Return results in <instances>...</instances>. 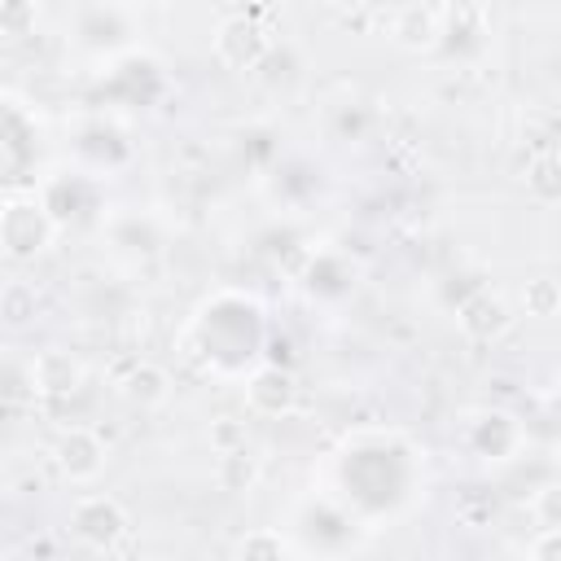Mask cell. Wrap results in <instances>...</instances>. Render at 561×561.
<instances>
[{
    "instance_id": "1",
    "label": "cell",
    "mask_w": 561,
    "mask_h": 561,
    "mask_svg": "<svg viewBox=\"0 0 561 561\" xmlns=\"http://www.w3.org/2000/svg\"><path fill=\"white\" fill-rule=\"evenodd\" d=\"M53 237H57V219L35 193H9L0 202V245L9 263H31L53 245Z\"/></svg>"
},
{
    "instance_id": "2",
    "label": "cell",
    "mask_w": 561,
    "mask_h": 561,
    "mask_svg": "<svg viewBox=\"0 0 561 561\" xmlns=\"http://www.w3.org/2000/svg\"><path fill=\"white\" fill-rule=\"evenodd\" d=\"M70 535H75L83 548H92V552H101V557H114V552L127 543V535H131V517H127V508H123L114 495L83 491V495H75V504H70Z\"/></svg>"
},
{
    "instance_id": "3",
    "label": "cell",
    "mask_w": 561,
    "mask_h": 561,
    "mask_svg": "<svg viewBox=\"0 0 561 561\" xmlns=\"http://www.w3.org/2000/svg\"><path fill=\"white\" fill-rule=\"evenodd\" d=\"M263 9H232L224 13V22L215 26V57L232 70H254L267 48H272V31L263 26Z\"/></svg>"
},
{
    "instance_id": "4",
    "label": "cell",
    "mask_w": 561,
    "mask_h": 561,
    "mask_svg": "<svg viewBox=\"0 0 561 561\" xmlns=\"http://www.w3.org/2000/svg\"><path fill=\"white\" fill-rule=\"evenodd\" d=\"M53 465H57V473H61L70 486L96 482L101 469H105V443H101V434L88 430V425L61 430V434L53 438Z\"/></svg>"
},
{
    "instance_id": "5",
    "label": "cell",
    "mask_w": 561,
    "mask_h": 561,
    "mask_svg": "<svg viewBox=\"0 0 561 561\" xmlns=\"http://www.w3.org/2000/svg\"><path fill=\"white\" fill-rule=\"evenodd\" d=\"M460 430H465V443L473 447V456H482V460H508L522 447V425L504 408H473V412H465Z\"/></svg>"
},
{
    "instance_id": "6",
    "label": "cell",
    "mask_w": 561,
    "mask_h": 561,
    "mask_svg": "<svg viewBox=\"0 0 561 561\" xmlns=\"http://www.w3.org/2000/svg\"><path fill=\"white\" fill-rule=\"evenodd\" d=\"M443 22H447V9L438 4H394L386 13V35L403 53H430L443 39Z\"/></svg>"
},
{
    "instance_id": "7",
    "label": "cell",
    "mask_w": 561,
    "mask_h": 561,
    "mask_svg": "<svg viewBox=\"0 0 561 561\" xmlns=\"http://www.w3.org/2000/svg\"><path fill=\"white\" fill-rule=\"evenodd\" d=\"M294 403H298V381H294L289 368L259 364L245 377V408L254 416H285V412H294Z\"/></svg>"
},
{
    "instance_id": "8",
    "label": "cell",
    "mask_w": 561,
    "mask_h": 561,
    "mask_svg": "<svg viewBox=\"0 0 561 561\" xmlns=\"http://www.w3.org/2000/svg\"><path fill=\"white\" fill-rule=\"evenodd\" d=\"M513 320H517V316H513L508 298H500V294H491V289H478V294L465 298L460 311H456L460 333L473 337V342H500V337L513 329Z\"/></svg>"
},
{
    "instance_id": "9",
    "label": "cell",
    "mask_w": 561,
    "mask_h": 561,
    "mask_svg": "<svg viewBox=\"0 0 561 561\" xmlns=\"http://www.w3.org/2000/svg\"><path fill=\"white\" fill-rule=\"evenodd\" d=\"M31 381H35V394L39 399H70L83 386V364L70 351L48 346V351H35L31 355Z\"/></svg>"
},
{
    "instance_id": "10",
    "label": "cell",
    "mask_w": 561,
    "mask_h": 561,
    "mask_svg": "<svg viewBox=\"0 0 561 561\" xmlns=\"http://www.w3.org/2000/svg\"><path fill=\"white\" fill-rule=\"evenodd\" d=\"M118 394L140 412L162 408L171 399V373L162 364H153V359H131V368L118 377Z\"/></svg>"
},
{
    "instance_id": "11",
    "label": "cell",
    "mask_w": 561,
    "mask_h": 561,
    "mask_svg": "<svg viewBox=\"0 0 561 561\" xmlns=\"http://www.w3.org/2000/svg\"><path fill=\"white\" fill-rule=\"evenodd\" d=\"M259 478H263V460H259L250 447H237V451L215 456V486H219V491L245 495V491H254Z\"/></svg>"
},
{
    "instance_id": "12",
    "label": "cell",
    "mask_w": 561,
    "mask_h": 561,
    "mask_svg": "<svg viewBox=\"0 0 561 561\" xmlns=\"http://www.w3.org/2000/svg\"><path fill=\"white\" fill-rule=\"evenodd\" d=\"M228 561H289V543H285L280 530H272V526H254V530L237 535Z\"/></svg>"
},
{
    "instance_id": "13",
    "label": "cell",
    "mask_w": 561,
    "mask_h": 561,
    "mask_svg": "<svg viewBox=\"0 0 561 561\" xmlns=\"http://www.w3.org/2000/svg\"><path fill=\"white\" fill-rule=\"evenodd\" d=\"M517 302L530 320H552L561 311V280L552 276H530L522 289H517Z\"/></svg>"
},
{
    "instance_id": "14",
    "label": "cell",
    "mask_w": 561,
    "mask_h": 561,
    "mask_svg": "<svg viewBox=\"0 0 561 561\" xmlns=\"http://www.w3.org/2000/svg\"><path fill=\"white\" fill-rule=\"evenodd\" d=\"M522 180H526V193H530L535 202H543V206L561 202V158H557V153L530 158V167H526Z\"/></svg>"
},
{
    "instance_id": "15",
    "label": "cell",
    "mask_w": 561,
    "mask_h": 561,
    "mask_svg": "<svg viewBox=\"0 0 561 561\" xmlns=\"http://www.w3.org/2000/svg\"><path fill=\"white\" fill-rule=\"evenodd\" d=\"M0 311H4L9 324H22L26 316H35V289L22 285V280H9L4 294H0Z\"/></svg>"
},
{
    "instance_id": "16",
    "label": "cell",
    "mask_w": 561,
    "mask_h": 561,
    "mask_svg": "<svg viewBox=\"0 0 561 561\" xmlns=\"http://www.w3.org/2000/svg\"><path fill=\"white\" fill-rule=\"evenodd\" d=\"M206 438H210V451H215V456H224V451L245 447V425H241V421H232V416H219V421H210Z\"/></svg>"
},
{
    "instance_id": "17",
    "label": "cell",
    "mask_w": 561,
    "mask_h": 561,
    "mask_svg": "<svg viewBox=\"0 0 561 561\" xmlns=\"http://www.w3.org/2000/svg\"><path fill=\"white\" fill-rule=\"evenodd\" d=\"M530 513H535V522H539L543 530H552V526H561V482H557V486H543V491L535 495V504H530Z\"/></svg>"
},
{
    "instance_id": "18",
    "label": "cell",
    "mask_w": 561,
    "mask_h": 561,
    "mask_svg": "<svg viewBox=\"0 0 561 561\" xmlns=\"http://www.w3.org/2000/svg\"><path fill=\"white\" fill-rule=\"evenodd\" d=\"M530 561H561V526H552V530H539L535 539H530V552H526Z\"/></svg>"
},
{
    "instance_id": "19",
    "label": "cell",
    "mask_w": 561,
    "mask_h": 561,
    "mask_svg": "<svg viewBox=\"0 0 561 561\" xmlns=\"http://www.w3.org/2000/svg\"><path fill=\"white\" fill-rule=\"evenodd\" d=\"M110 561H153V557H149V552H140V548H118Z\"/></svg>"
}]
</instances>
